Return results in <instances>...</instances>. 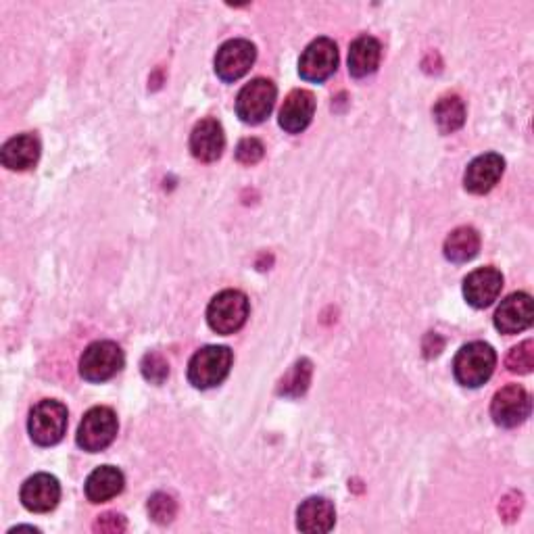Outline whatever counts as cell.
I'll return each mask as SVG.
<instances>
[{"instance_id":"22","label":"cell","mask_w":534,"mask_h":534,"mask_svg":"<svg viewBox=\"0 0 534 534\" xmlns=\"http://www.w3.org/2000/svg\"><path fill=\"white\" fill-rule=\"evenodd\" d=\"M434 119L443 134L457 132L466 121L464 101H461L459 96H445V99H441L434 107Z\"/></svg>"},{"instance_id":"26","label":"cell","mask_w":534,"mask_h":534,"mask_svg":"<svg viewBox=\"0 0 534 534\" xmlns=\"http://www.w3.org/2000/svg\"><path fill=\"white\" fill-rule=\"evenodd\" d=\"M140 370H142V376L147 378L149 382H153V384H163L165 378L169 376L167 361L159 353H147V355H144V359L140 363Z\"/></svg>"},{"instance_id":"17","label":"cell","mask_w":534,"mask_h":534,"mask_svg":"<svg viewBox=\"0 0 534 534\" xmlns=\"http://www.w3.org/2000/svg\"><path fill=\"white\" fill-rule=\"evenodd\" d=\"M40 159V140L34 134H19L5 142L0 151V161L11 172H26Z\"/></svg>"},{"instance_id":"14","label":"cell","mask_w":534,"mask_h":534,"mask_svg":"<svg viewBox=\"0 0 534 534\" xmlns=\"http://www.w3.org/2000/svg\"><path fill=\"white\" fill-rule=\"evenodd\" d=\"M534 318L532 297L526 293L509 295L495 311V328L501 334H518L530 328Z\"/></svg>"},{"instance_id":"23","label":"cell","mask_w":534,"mask_h":534,"mask_svg":"<svg viewBox=\"0 0 534 534\" xmlns=\"http://www.w3.org/2000/svg\"><path fill=\"white\" fill-rule=\"evenodd\" d=\"M311 372H313L311 370V361H307V359L297 361L295 366L288 370V374L280 380L278 393L284 395V397H301L309 388Z\"/></svg>"},{"instance_id":"25","label":"cell","mask_w":534,"mask_h":534,"mask_svg":"<svg viewBox=\"0 0 534 534\" xmlns=\"http://www.w3.org/2000/svg\"><path fill=\"white\" fill-rule=\"evenodd\" d=\"M149 514L157 524H169L178 514V505H176L172 495L155 493L149 499Z\"/></svg>"},{"instance_id":"4","label":"cell","mask_w":534,"mask_h":534,"mask_svg":"<svg viewBox=\"0 0 534 534\" xmlns=\"http://www.w3.org/2000/svg\"><path fill=\"white\" fill-rule=\"evenodd\" d=\"M28 430L40 447H53L63 441L67 432V407L61 401L44 399L30 411Z\"/></svg>"},{"instance_id":"20","label":"cell","mask_w":534,"mask_h":534,"mask_svg":"<svg viewBox=\"0 0 534 534\" xmlns=\"http://www.w3.org/2000/svg\"><path fill=\"white\" fill-rule=\"evenodd\" d=\"M124 484H126V478L124 474H121V470L113 466H101L88 476L84 491H86L88 501L105 503L124 491Z\"/></svg>"},{"instance_id":"27","label":"cell","mask_w":534,"mask_h":534,"mask_svg":"<svg viewBox=\"0 0 534 534\" xmlns=\"http://www.w3.org/2000/svg\"><path fill=\"white\" fill-rule=\"evenodd\" d=\"M263 153H265V149L257 138L240 140L238 147H236V159L245 165H255L257 161H261Z\"/></svg>"},{"instance_id":"12","label":"cell","mask_w":534,"mask_h":534,"mask_svg":"<svg viewBox=\"0 0 534 534\" xmlns=\"http://www.w3.org/2000/svg\"><path fill=\"white\" fill-rule=\"evenodd\" d=\"M226 147L224 128L217 119H203L190 134V153L194 159L211 163L222 157Z\"/></svg>"},{"instance_id":"29","label":"cell","mask_w":534,"mask_h":534,"mask_svg":"<svg viewBox=\"0 0 534 534\" xmlns=\"http://www.w3.org/2000/svg\"><path fill=\"white\" fill-rule=\"evenodd\" d=\"M501 514L507 518V520H514L516 516H518V512H520V497H518V501H512V495H509L503 503H501Z\"/></svg>"},{"instance_id":"28","label":"cell","mask_w":534,"mask_h":534,"mask_svg":"<svg viewBox=\"0 0 534 534\" xmlns=\"http://www.w3.org/2000/svg\"><path fill=\"white\" fill-rule=\"evenodd\" d=\"M94 530L96 532H107V534L124 532L126 530V520H124V516H119V514H105V516H99V520H96Z\"/></svg>"},{"instance_id":"13","label":"cell","mask_w":534,"mask_h":534,"mask_svg":"<svg viewBox=\"0 0 534 534\" xmlns=\"http://www.w3.org/2000/svg\"><path fill=\"white\" fill-rule=\"evenodd\" d=\"M503 288V276L495 267H478L464 280V297L476 307L484 309L497 301Z\"/></svg>"},{"instance_id":"18","label":"cell","mask_w":534,"mask_h":534,"mask_svg":"<svg viewBox=\"0 0 534 534\" xmlns=\"http://www.w3.org/2000/svg\"><path fill=\"white\" fill-rule=\"evenodd\" d=\"M334 505L324 497H309L297 509V526L301 532L324 534L334 528Z\"/></svg>"},{"instance_id":"19","label":"cell","mask_w":534,"mask_h":534,"mask_svg":"<svg viewBox=\"0 0 534 534\" xmlns=\"http://www.w3.org/2000/svg\"><path fill=\"white\" fill-rule=\"evenodd\" d=\"M382 46L374 36H359L349 48V74L353 78H368L380 65Z\"/></svg>"},{"instance_id":"5","label":"cell","mask_w":534,"mask_h":534,"mask_svg":"<svg viewBox=\"0 0 534 534\" xmlns=\"http://www.w3.org/2000/svg\"><path fill=\"white\" fill-rule=\"evenodd\" d=\"M117 436V416L111 407H92L78 428V447L88 453L105 451Z\"/></svg>"},{"instance_id":"15","label":"cell","mask_w":534,"mask_h":534,"mask_svg":"<svg viewBox=\"0 0 534 534\" xmlns=\"http://www.w3.org/2000/svg\"><path fill=\"white\" fill-rule=\"evenodd\" d=\"M505 172V161L497 153H487L476 157L464 176V186L472 194H487L497 186Z\"/></svg>"},{"instance_id":"6","label":"cell","mask_w":534,"mask_h":534,"mask_svg":"<svg viewBox=\"0 0 534 534\" xmlns=\"http://www.w3.org/2000/svg\"><path fill=\"white\" fill-rule=\"evenodd\" d=\"M276 86L270 80L257 78L238 92L236 115L249 126H257L270 117L276 105Z\"/></svg>"},{"instance_id":"1","label":"cell","mask_w":534,"mask_h":534,"mask_svg":"<svg viewBox=\"0 0 534 534\" xmlns=\"http://www.w3.org/2000/svg\"><path fill=\"white\" fill-rule=\"evenodd\" d=\"M497 366V353L489 343H470L461 347L453 361V374L461 386L478 388L489 382Z\"/></svg>"},{"instance_id":"24","label":"cell","mask_w":534,"mask_h":534,"mask_svg":"<svg viewBox=\"0 0 534 534\" xmlns=\"http://www.w3.org/2000/svg\"><path fill=\"white\" fill-rule=\"evenodd\" d=\"M505 366L514 374H530L534 368V343L524 341L518 347H514L505 359Z\"/></svg>"},{"instance_id":"16","label":"cell","mask_w":534,"mask_h":534,"mask_svg":"<svg viewBox=\"0 0 534 534\" xmlns=\"http://www.w3.org/2000/svg\"><path fill=\"white\" fill-rule=\"evenodd\" d=\"M315 96L309 90H293L280 109V128L288 134H301L313 119Z\"/></svg>"},{"instance_id":"10","label":"cell","mask_w":534,"mask_h":534,"mask_svg":"<svg viewBox=\"0 0 534 534\" xmlns=\"http://www.w3.org/2000/svg\"><path fill=\"white\" fill-rule=\"evenodd\" d=\"M493 422L501 428H516L530 416V395L520 384H509L495 393L491 403Z\"/></svg>"},{"instance_id":"21","label":"cell","mask_w":534,"mask_h":534,"mask_svg":"<svg viewBox=\"0 0 534 534\" xmlns=\"http://www.w3.org/2000/svg\"><path fill=\"white\" fill-rule=\"evenodd\" d=\"M480 251V234L474 228L461 226L445 240V257L453 263H466Z\"/></svg>"},{"instance_id":"7","label":"cell","mask_w":534,"mask_h":534,"mask_svg":"<svg viewBox=\"0 0 534 534\" xmlns=\"http://www.w3.org/2000/svg\"><path fill=\"white\" fill-rule=\"evenodd\" d=\"M124 361V351L119 345L111 341L92 343L80 359V374L88 382H105L124 368Z\"/></svg>"},{"instance_id":"9","label":"cell","mask_w":534,"mask_h":534,"mask_svg":"<svg viewBox=\"0 0 534 534\" xmlns=\"http://www.w3.org/2000/svg\"><path fill=\"white\" fill-rule=\"evenodd\" d=\"M257 57L255 44L249 40H228L226 44L220 46V51L215 55V74L217 78H222L224 82H236L245 74H249V69L253 67Z\"/></svg>"},{"instance_id":"11","label":"cell","mask_w":534,"mask_h":534,"mask_svg":"<svg viewBox=\"0 0 534 534\" xmlns=\"http://www.w3.org/2000/svg\"><path fill=\"white\" fill-rule=\"evenodd\" d=\"M61 499V484L51 474H34L23 482L21 503L34 514L53 512Z\"/></svg>"},{"instance_id":"3","label":"cell","mask_w":534,"mask_h":534,"mask_svg":"<svg viewBox=\"0 0 534 534\" xmlns=\"http://www.w3.org/2000/svg\"><path fill=\"white\" fill-rule=\"evenodd\" d=\"M249 299L240 290H224L207 307V324L217 334H234L247 324Z\"/></svg>"},{"instance_id":"2","label":"cell","mask_w":534,"mask_h":534,"mask_svg":"<svg viewBox=\"0 0 534 534\" xmlns=\"http://www.w3.org/2000/svg\"><path fill=\"white\" fill-rule=\"evenodd\" d=\"M232 361L234 355L228 347H203L192 355L188 363V380L194 388H201V391L220 386L230 374Z\"/></svg>"},{"instance_id":"8","label":"cell","mask_w":534,"mask_h":534,"mask_svg":"<svg viewBox=\"0 0 534 534\" xmlns=\"http://www.w3.org/2000/svg\"><path fill=\"white\" fill-rule=\"evenodd\" d=\"M338 67V48L330 38L313 40L299 59V74L307 82L322 84Z\"/></svg>"}]
</instances>
